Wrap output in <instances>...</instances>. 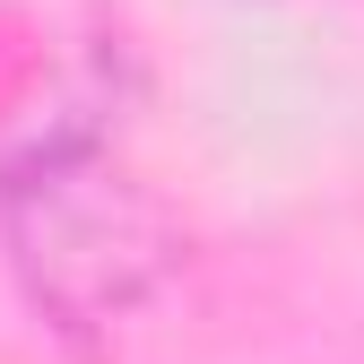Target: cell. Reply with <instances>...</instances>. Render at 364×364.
<instances>
[{
  "mask_svg": "<svg viewBox=\"0 0 364 364\" xmlns=\"http://www.w3.org/2000/svg\"><path fill=\"white\" fill-rule=\"evenodd\" d=\"M9 243H18V269H26L35 304L61 330H105L173 260V235L148 208V191H130L96 156H53L35 182H18Z\"/></svg>",
  "mask_w": 364,
  "mask_h": 364,
  "instance_id": "1",
  "label": "cell"
}]
</instances>
